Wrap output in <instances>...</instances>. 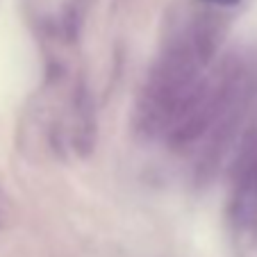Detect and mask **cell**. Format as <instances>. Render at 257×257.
<instances>
[{
    "label": "cell",
    "mask_w": 257,
    "mask_h": 257,
    "mask_svg": "<svg viewBox=\"0 0 257 257\" xmlns=\"http://www.w3.org/2000/svg\"><path fill=\"white\" fill-rule=\"evenodd\" d=\"M203 66V59L198 57L189 39L171 46L162 55L148 78L139 105V114L146 127L151 130L169 127L178 107L198 84V71Z\"/></svg>",
    "instance_id": "1"
},
{
    "label": "cell",
    "mask_w": 257,
    "mask_h": 257,
    "mask_svg": "<svg viewBox=\"0 0 257 257\" xmlns=\"http://www.w3.org/2000/svg\"><path fill=\"white\" fill-rule=\"evenodd\" d=\"M230 221L237 257H257V153L248 160L237 180Z\"/></svg>",
    "instance_id": "2"
},
{
    "label": "cell",
    "mask_w": 257,
    "mask_h": 257,
    "mask_svg": "<svg viewBox=\"0 0 257 257\" xmlns=\"http://www.w3.org/2000/svg\"><path fill=\"white\" fill-rule=\"evenodd\" d=\"M207 3H214V5H223V7H230V5H237L239 0H207Z\"/></svg>",
    "instance_id": "3"
},
{
    "label": "cell",
    "mask_w": 257,
    "mask_h": 257,
    "mask_svg": "<svg viewBox=\"0 0 257 257\" xmlns=\"http://www.w3.org/2000/svg\"><path fill=\"white\" fill-rule=\"evenodd\" d=\"M5 216H7V212H5V200H3V196H0V228H3V223H5Z\"/></svg>",
    "instance_id": "4"
}]
</instances>
